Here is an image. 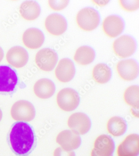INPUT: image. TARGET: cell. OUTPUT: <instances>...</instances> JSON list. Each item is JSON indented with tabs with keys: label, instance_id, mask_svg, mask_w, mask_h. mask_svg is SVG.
<instances>
[{
	"label": "cell",
	"instance_id": "obj_1",
	"mask_svg": "<svg viewBox=\"0 0 139 156\" xmlns=\"http://www.w3.org/2000/svg\"><path fill=\"white\" fill-rule=\"evenodd\" d=\"M7 141L13 152L19 156L30 154L37 144L35 129L24 121H17L12 124L8 133Z\"/></svg>",
	"mask_w": 139,
	"mask_h": 156
},
{
	"label": "cell",
	"instance_id": "obj_2",
	"mask_svg": "<svg viewBox=\"0 0 139 156\" xmlns=\"http://www.w3.org/2000/svg\"><path fill=\"white\" fill-rule=\"evenodd\" d=\"M76 22L80 28L86 31L94 30L98 26L100 16L98 12L92 8H85L79 11Z\"/></svg>",
	"mask_w": 139,
	"mask_h": 156
},
{
	"label": "cell",
	"instance_id": "obj_3",
	"mask_svg": "<svg viewBox=\"0 0 139 156\" xmlns=\"http://www.w3.org/2000/svg\"><path fill=\"white\" fill-rule=\"evenodd\" d=\"M57 103L60 109L64 111H73L79 105L80 97L75 90L65 88L61 90L57 97Z\"/></svg>",
	"mask_w": 139,
	"mask_h": 156
},
{
	"label": "cell",
	"instance_id": "obj_4",
	"mask_svg": "<svg viewBox=\"0 0 139 156\" xmlns=\"http://www.w3.org/2000/svg\"><path fill=\"white\" fill-rule=\"evenodd\" d=\"M16 71L7 66H0V93L11 94L14 92L18 83Z\"/></svg>",
	"mask_w": 139,
	"mask_h": 156
},
{
	"label": "cell",
	"instance_id": "obj_5",
	"mask_svg": "<svg viewBox=\"0 0 139 156\" xmlns=\"http://www.w3.org/2000/svg\"><path fill=\"white\" fill-rule=\"evenodd\" d=\"M136 43L130 36L124 35L118 37L113 42V50L115 54L121 58L130 56L136 50Z\"/></svg>",
	"mask_w": 139,
	"mask_h": 156
},
{
	"label": "cell",
	"instance_id": "obj_6",
	"mask_svg": "<svg viewBox=\"0 0 139 156\" xmlns=\"http://www.w3.org/2000/svg\"><path fill=\"white\" fill-rule=\"evenodd\" d=\"M36 112L32 104L26 101L16 102L11 109L12 118L16 120L30 121L35 118Z\"/></svg>",
	"mask_w": 139,
	"mask_h": 156
},
{
	"label": "cell",
	"instance_id": "obj_7",
	"mask_svg": "<svg viewBox=\"0 0 139 156\" xmlns=\"http://www.w3.org/2000/svg\"><path fill=\"white\" fill-rule=\"evenodd\" d=\"M57 54L53 50L44 48L40 50L35 57V62L41 70L49 72L53 70L57 62Z\"/></svg>",
	"mask_w": 139,
	"mask_h": 156
},
{
	"label": "cell",
	"instance_id": "obj_8",
	"mask_svg": "<svg viewBox=\"0 0 139 156\" xmlns=\"http://www.w3.org/2000/svg\"><path fill=\"white\" fill-rule=\"evenodd\" d=\"M68 125L71 131L78 135L86 134L90 129V119L86 114L81 112L73 114L69 117Z\"/></svg>",
	"mask_w": 139,
	"mask_h": 156
},
{
	"label": "cell",
	"instance_id": "obj_9",
	"mask_svg": "<svg viewBox=\"0 0 139 156\" xmlns=\"http://www.w3.org/2000/svg\"><path fill=\"white\" fill-rule=\"evenodd\" d=\"M115 148L114 142L110 136L100 135L94 142L91 156H113Z\"/></svg>",
	"mask_w": 139,
	"mask_h": 156
},
{
	"label": "cell",
	"instance_id": "obj_10",
	"mask_svg": "<svg viewBox=\"0 0 139 156\" xmlns=\"http://www.w3.org/2000/svg\"><path fill=\"white\" fill-rule=\"evenodd\" d=\"M45 27L46 30L51 35L60 36L67 30V20L61 15L53 13L46 19Z\"/></svg>",
	"mask_w": 139,
	"mask_h": 156
},
{
	"label": "cell",
	"instance_id": "obj_11",
	"mask_svg": "<svg viewBox=\"0 0 139 156\" xmlns=\"http://www.w3.org/2000/svg\"><path fill=\"white\" fill-rule=\"evenodd\" d=\"M116 70L122 79L130 81L134 80L138 75L137 62L133 59L121 60L117 63Z\"/></svg>",
	"mask_w": 139,
	"mask_h": 156
},
{
	"label": "cell",
	"instance_id": "obj_12",
	"mask_svg": "<svg viewBox=\"0 0 139 156\" xmlns=\"http://www.w3.org/2000/svg\"><path fill=\"white\" fill-rule=\"evenodd\" d=\"M56 141L62 149L68 151L78 148L81 144V139L79 135L69 130H65L59 133Z\"/></svg>",
	"mask_w": 139,
	"mask_h": 156
},
{
	"label": "cell",
	"instance_id": "obj_13",
	"mask_svg": "<svg viewBox=\"0 0 139 156\" xmlns=\"http://www.w3.org/2000/svg\"><path fill=\"white\" fill-rule=\"evenodd\" d=\"M139 153V137L137 134H131L119 145L118 156H138Z\"/></svg>",
	"mask_w": 139,
	"mask_h": 156
},
{
	"label": "cell",
	"instance_id": "obj_14",
	"mask_svg": "<svg viewBox=\"0 0 139 156\" xmlns=\"http://www.w3.org/2000/svg\"><path fill=\"white\" fill-rule=\"evenodd\" d=\"M57 79L61 83L70 81L75 74V68L73 62L68 58H63L59 61L55 70Z\"/></svg>",
	"mask_w": 139,
	"mask_h": 156
},
{
	"label": "cell",
	"instance_id": "obj_15",
	"mask_svg": "<svg viewBox=\"0 0 139 156\" xmlns=\"http://www.w3.org/2000/svg\"><path fill=\"white\" fill-rule=\"evenodd\" d=\"M124 23L123 20L117 16L106 17L102 23V29L108 37L114 38L119 36L123 31Z\"/></svg>",
	"mask_w": 139,
	"mask_h": 156
},
{
	"label": "cell",
	"instance_id": "obj_16",
	"mask_svg": "<svg viewBox=\"0 0 139 156\" xmlns=\"http://www.w3.org/2000/svg\"><path fill=\"white\" fill-rule=\"evenodd\" d=\"M8 63L15 68H22L27 64L28 59V52L23 48L15 46L10 49L6 55Z\"/></svg>",
	"mask_w": 139,
	"mask_h": 156
},
{
	"label": "cell",
	"instance_id": "obj_17",
	"mask_svg": "<svg viewBox=\"0 0 139 156\" xmlns=\"http://www.w3.org/2000/svg\"><path fill=\"white\" fill-rule=\"evenodd\" d=\"M24 45L31 49H36L40 48L44 41L42 32L36 28H29L26 30L22 36Z\"/></svg>",
	"mask_w": 139,
	"mask_h": 156
},
{
	"label": "cell",
	"instance_id": "obj_18",
	"mask_svg": "<svg viewBox=\"0 0 139 156\" xmlns=\"http://www.w3.org/2000/svg\"><path fill=\"white\" fill-rule=\"evenodd\" d=\"M54 83L46 78L39 80L34 87L35 94L40 98L46 99L51 98L55 92Z\"/></svg>",
	"mask_w": 139,
	"mask_h": 156
},
{
	"label": "cell",
	"instance_id": "obj_19",
	"mask_svg": "<svg viewBox=\"0 0 139 156\" xmlns=\"http://www.w3.org/2000/svg\"><path fill=\"white\" fill-rule=\"evenodd\" d=\"M19 12L21 17L28 21L38 18L41 13V8L38 3L32 1H26L20 5Z\"/></svg>",
	"mask_w": 139,
	"mask_h": 156
},
{
	"label": "cell",
	"instance_id": "obj_20",
	"mask_svg": "<svg viewBox=\"0 0 139 156\" xmlns=\"http://www.w3.org/2000/svg\"><path fill=\"white\" fill-rule=\"evenodd\" d=\"M95 54L94 50L90 47L83 46L77 49L74 55L75 62L82 66L90 64L94 61Z\"/></svg>",
	"mask_w": 139,
	"mask_h": 156
},
{
	"label": "cell",
	"instance_id": "obj_21",
	"mask_svg": "<svg viewBox=\"0 0 139 156\" xmlns=\"http://www.w3.org/2000/svg\"><path fill=\"white\" fill-rule=\"evenodd\" d=\"M112 76L111 69L106 64L99 63L92 70V77L96 83L103 84L108 83Z\"/></svg>",
	"mask_w": 139,
	"mask_h": 156
},
{
	"label": "cell",
	"instance_id": "obj_22",
	"mask_svg": "<svg viewBox=\"0 0 139 156\" xmlns=\"http://www.w3.org/2000/svg\"><path fill=\"white\" fill-rule=\"evenodd\" d=\"M127 125L123 119L119 117H114L108 120L107 129L108 132L114 136L123 135L127 130Z\"/></svg>",
	"mask_w": 139,
	"mask_h": 156
},
{
	"label": "cell",
	"instance_id": "obj_23",
	"mask_svg": "<svg viewBox=\"0 0 139 156\" xmlns=\"http://www.w3.org/2000/svg\"><path fill=\"white\" fill-rule=\"evenodd\" d=\"M139 87L137 85L130 86L125 90L124 99L127 105L134 109H139Z\"/></svg>",
	"mask_w": 139,
	"mask_h": 156
},
{
	"label": "cell",
	"instance_id": "obj_24",
	"mask_svg": "<svg viewBox=\"0 0 139 156\" xmlns=\"http://www.w3.org/2000/svg\"><path fill=\"white\" fill-rule=\"evenodd\" d=\"M119 2L121 7L127 12H133L139 9V0H120Z\"/></svg>",
	"mask_w": 139,
	"mask_h": 156
},
{
	"label": "cell",
	"instance_id": "obj_25",
	"mask_svg": "<svg viewBox=\"0 0 139 156\" xmlns=\"http://www.w3.org/2000/svg\"><path fill=\"white\" fill-rule=\"evenodd\" d=\"M69 1H49V5L52 10L55 11H60L64 9L69 4Z\"/></svg>",
	"mask_w": 139,
	"mask_h": 156
},
{
	"label": "cell",
	"instance_id": "obj_26",
	"mask_svg": "<svg viewBox=\"0 0 139 156\" xmlns=\"http://www.w3.org/2000/svg\"><path fill=\"white\" fill-rule=\"evenodd\" d=\"M53 156H75V154L74 151H66L61 147H58L54 150Z\"/></svg>",
	"mask_w": 139,
	"mask_h": 156
},
{
	"label": "cell",
	"instance_id": "obj_27",
	"mask_svg": "<svg viewBox=\"0 0 139 156\" xmlns=\"http://www.w3.org/2000/svg\"><path fill=\"white\" fill-rule=\"evenodd\" d=\"M4 54H3V51L2 49L0 47V62L2 61L3 58Z\"/></svg>",
	"mask_w": 139,
	"mask_h": 156
},
{
	"label": "cell",
	"instance_id": "obj_28",
	"mask_svg": "<svg viewBox=\"0 0 139 156\" xmlns=\"http://www.w3.org/2000/svg\"><path fill=\"white\" fill-rule=\"evenodd\" d=\"M2 118V112L1 111V109H0V121H1Z\"/></svg>",
	"mask_w": 139,
	"mask_h": 156
}]
</instances>
